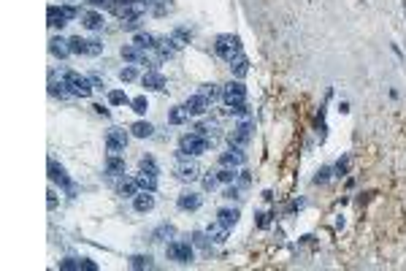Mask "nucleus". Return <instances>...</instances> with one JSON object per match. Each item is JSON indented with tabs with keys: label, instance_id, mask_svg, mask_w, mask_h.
Here are the masks:
<instances>
[{
	"label": "nucleus",
	"instance_id": "29",
	"mask_svg": "<svg viewBox=\"0 0 406 271\" xmlns=\"http://www.w3.org/2000/svg\"><path fill=\"white\" fill-rule=\"evenodd\" d=\"M157 41H160V38H155L152 33H138V36L133 38V44H135L138 49H155Z\"/></svg>",
	"mask_w": 406,
	"mask_h": 271
},
{
	"label": "nucleus",
	"instance_id": "44",
	"mask_svg": "<svg viewBox=\"0 0 406 271\" xmlns=\"http://www.w3.org/2000/svg\"><path fill=\"white\" fill-rule=\"evenodd\" d=\"M225 198H241V187H238V184L227 187V190H225Z\"/></svg>",
	"mask_w": 406,
	"mask_h": 271
},
{
	"label": "nucleus",
	"instance_id": "6",
	"mask_svg": "<svg viewBox=\"0 0 406 271\" xmlns=\"http://www.w3.org/2000/svg\"><path fill=\"white\" fill-rule=\"evenodd\" d=\"M165 255H168L171 260H176V263H192V258H195V252H192V244L190 242H168V247H165Z\"/></svg>",
	"mask_w": 406,
	"mask_h": 271
},
{
	"label": "nucleus",
	"instance_id": "28",
	"mask_svg": "<svg viewBox=\"0 0 406 271\" xmlns=\"http://www.w3.org/2000/svg\"><path fill=\"white\" fill-rule=\"evenodd\" d=\"M217 217H220V223L225 225V228H233V225L238 223V209H220Z\"/></svg>",
	"mask_w": 406,
	"mask_h": 271
},
{
	"label": "nucleus",
	"instance_id": "42",
	"mask_svg": "<svg viewBox=\"0 0 406 271\" xmlns=\"http://www.w3.org/2000/svg\"><path fill=\"white\" fill-rule=\"evenodd\" d=\"M217 182H220V177H217V174H209V177H203V187H206V190H214V187H217Z\"/></svg>",
	"mask_w": 406,
	"mask_h": 271
},
{
	"label": "nucleus",
	"instance_id": "48",
	"mask_svg": "<svg viewBox=\"0 0 406 271\" xmlns=\"http://www.w3.org/2000/svg\"><path fill=\"white\" fill-rule=\"evenodd\" d=\"M90 79H92V84H95L98 90H103V87H106V84H103V79H100V76H90Z\"/></svg>",
	"mask_w": 406,
	"mask_h": 271
},
{
	"label": "nucleus",
	"instance_id": "37",
	"mask_svg": "<svg viewBox=\"0 0 406 271\" xmlns=\"http://www.w3.org/2000/svg\"><path fill=\"white\" fill-rule=\"evenodd\" d=\"M217 177H220V182H236L238 174H236V168H225V165H222V171L217 174Z\"/></svg>",
	"mask_w": 406,
	"mask_h": 271
},
{
	"label": "nucleus",
	"instance_id": "8",
	"mask_svg": "<svg viewBox=\"0 0 406 271\" xmlns=\"http://www.w3.org/2000/svg\"><path fill=\"white\" fill-rule=\"evenodd\" d=\"M252 130H255L252 119H244L241 125H236V130H233V133L227 136L230 147H247V144H249V138H252Z\"/></svg>",
	"mask_w": 406,
	"mask_h": 271
},
{
	"label": "nucleus",
	"instance_id": "33",
	"mask_svg": "<svg viewBox=\"0 0 406 271\" xmlns=\"http://www.w3.org/2000/svg\"><path fill=\"white\" fill-rule=\"evenodd\" d=\"M130 269H152V258L149 255H133L130 258Z\"/></svg>",
	"mask_w": 406,
	"mask_h": 271
},
{
	"label": "nucleus",
	"instance_id": "26",
	"mask_svg": "<svg viewBox=\"0 0 406 271\" xmlns=\"http://www.w3.org/2000/svg\"><path fill=\"white\" fill-rule=\"evenodd\" d=\"M138 182L135 179H122V184H119V195L122 198H135L138 195Z\"/></svg>",
	"mask_w": 406,
	"mask_h": 271
},
{
	"label": "nucleus",
	"instance_id": "11",
	"mask_svg": "<svg viewBox=\"0 0 406 271\" xmlns=\"http://www.w3.org/2000/svg\"><path fill=\"white\" fill-rule=\"evenodd\" d=\"M184 109H187V114H190V117H201V114H206V112L211 109V103L203 98L201 92H195L192 98L184 100Z\"/></svg>",
	"mask_w": 406,
	"mask_h": 271
},
{
	"label": "nucleus",
	"instance_id": "45",
	"mask_svg": "<svg viewBox=\"0 0 406 271\" xmlns=\"http://www.w3.org/2000/svg\"><path fill=\"white\" fill-rule=\"evenodd\" d=\"M81 269H84V271H95V269H98V266H95L90 258H81Z\"/></svg>",
	"mask_w": 406,
	"mask_h": 271
},
{
	"label": "nucleus",
	"instance_id": "3",
	"mask_svg": "<svg viewBox=\"0 0 406 271\" xmlns=\"http://www.w3.org/2000/svg\"><path fill=\"white\" fill-rule=\"evenodd\" d=\"M68 46H70V54H87V57H98L103 52V41L100 38L73 36V38H68Z\"/></svg>",
	"mask_w": 406,
	"mask_h": 271
},
{
	"label": "nucleus",
	"instance_id": "27",
	"mask_svg": "<svg viewBox=\"0 0 406 271\" xmlns=\"http://www.w3.org/2000/svg\"><path fill=\"white\" fill-rule=\"evenodd\" d=\"M227 230H230V228H225L222 223H217V225H209V230H206V233H209V239H211V242L222 244V242L227 239Z\"/></svg>",
	"mask_w": 406,
	"mask_h": 271
},
{
	"label": "nucleus",
	"instance_id": "5",
	"mask_svg": "<svg viewBox=\"0 0 406 271\" xmlns=\"http://www.w3.org/2000/svg\"><path fill=\"white\" fill-rule=\"evenodd\" d=\"M79 14L81 11L76 6H49L46 19H49V24H52V27H63V24H68L70 19H76Z\"/></svg>",
	"mask_w": 406,
	"mask_h": 271
},
{
	"label": "nucleus",
	"instance_id": "15",
	"mask_svg": "<svg viewBox=\"0 0 406 271\" xmlns=\"http://www.w3.org/2000/svg\"><path fill=\"white\" fill-rule=\"evenodd\" d=\"M133 209L135 212H152V209H155V195L149 193V190H141L138 195H135V201H133Z\"/></svg>",
	"mask_w": 406,
	"mask_h": 271
},
{
	"label": "nucleus",
	"instance_id": "20",
	"mask_svg": "<svg viewBox=\"0 0 406 271\" xmlns=\"http://www.w3.org/2000/svg\"><path fill=\"white\" fill-rule=\"evenodd\" d=\"M122 60H128V63H144L146 60V54H144V49H138L135 44H130V46H122Z\"/></svg>",
	"mask_w": 406,
	"mask_h": 271
},
{
	"label": "nucleus",
	"instance_id": "9",
	"mask_svg": "<svg viewBox=\"0 0 406 271\" xmlns=\"http://www.w3.org/2000/svg\"><path fill=\"white\" fill-rule=\"evenodd\" d=\"M222 100H225L227 106H233V103H244L247 100V87H244L241 82H230L222 87Z\"/></svg>",
	"mask_w": 406,
	"mask_h": 271
},
{
	"label": "nucleus",
	"instance_id": "43",
	"mask_svg": "<svg viewBox=\"0 0 406 271\" xmlns=\"http://www.w3.org/2000/svg\"><path fill=\"white\" fill-rule=\"evenodd\" d=\"M90 3H92V6H103V8H116L119 6L116 0H90Z\"/></svg>",
	"mask_w": 406,
	"mask_h": 271
},
{
	"label": "nucleus",
	"instance_id": "22",
	"mask_svg": "<svg viewBox=\"0 0 406 271\" xmlns=\"http://www.w3.org/2000/svg\"><path fill=\"white\" fill-rule=\"evenodd\" d=\"M171 41H174V46L176 49H181V46H187V44H190V38H192V30L190 27H176L174 33H171Z\"/></svg>",
	"mask_w": 406,
	"mask_h": 271
},
{
	"label": "nucleus",
	"instance_id": "35",
	"mask_svg": "<svg viewBox=\"0 0 406 271\" xmlns=\"http://www.w3.org/2000/svg\"><path fill=\"white\" fill-rule=\"evenodd\" d=\"M109 103H114V106H122V103H130V98L122 90H114V92H109Z\"/></svg>",
	"mask_w": 406,
	"mask_h": 271
},
{
	"label": "nucleus",
	"instance_id": "31",
	"mask_svg": "<svg viewBox=\"0 0 406 271\" xmlns=\"http://www.w3.org/2000/svg\"><path fill=\"white\" fill-rule=\"evenodd\" d=\"M187 119H190V114H187L184 106H176L174 112L168 114V122H171V125H181V122H187Z\"/></svg>",
	"mask_w": 406,
	"mask_h": 271
},
{
	"label": "nucleus",
	"instance_id": "7",
	"mask_svg": "<svg viewBox=\"0 0 406 271\" xmlns=\"http://www.w3.org/2000/svg\"><path fill=\"white\" fill-rule=\"evenodd\" d=\"M125 147H128V130L111 128L109 133H106V149H109V155H122Z\"/></svg>",
	"mask_w": 406,
	"mask_h": 271
},
{
	"label": "nucleus",
	"instance_id": "30",
	"mask_svg": "<svg viewBox=\"0 0 406 271\" xmlns=\"http://www.w3.org/2000/svg\"><path fill=\"white\" fill-rule=\"evenodd\" d=\"M225 114H230V117H244V119H249V106H247V100H244V103H233V106H227V109H225Z\"/></svg>",
	"mask_w": 406,
	"mask_h": 271
},
{
	"label": "nucleus",
	"instance_id": "19",
	"mask_svg": "<svg viewBox=\"0 0 406 271\" xmlns=\"http://www.w3.org/2000/svg\"><path fill=\"white\" fill-rule=\"evenodd\" d=\"M174 236H176V228H174V225L162 223V225H157V228L152 230V242H168V239H174Z\"/></svg>",
	"mask_w": 406,
	"mask_h": 271
},
{
	"label": "nucleus",
	"instance_id": "21",
	"mask_svg": "<svg viewBox=\"0 0 406 271\" xmlns=\"http://www.w3.org/2000/svg\"><path fill=\"white\" fill-rule=\"evenodd\" d=\"M230 71H233V76L244 79V76H247V73H249V60L244 57V54H238V57H233V60H230Z\"/></svg>",
	"mask_w": 406,
	"mask_h": 271
},
{
	"label": "nucleus",
	"instance_id": "10",
	"mask_svg": "<svg viewBox=\"0 0 406 271\" xmlns=\"http://www.w3.org/2000/svg\"><path fill=\"white\" fill-rule=\"evenodd\" d=\"M174 174H176V179H181V182H195V179L201 177V168H198V163H192V160H179V163L174 165Z\"/></svg>",
	"mask_w": 406,
	"mask_h": 271
},
{
	"label": "nucleus",
	"instance_id": "1",
	"mask_svg": "<svg viewBox=\"0 0 406 271\" xmlns=\"http://www.w3.org/2000/svg\"><path fill=\"white\" fill-rule=\"evenodd\" d=\"M211 149V138L209 136H201V133H187L181 136L179 141V158H187V155H203Z\"/></svg>",
	"mask_w": 406,
	"mask_h": 271
},
{
	"label": "nucleus",
	"instance_id": "12",
	"mask_svg": "<svg viewBox=\"0 0 406 271\" xmlns=\"http://www.w3.org/2000/svg\"><path fill=\"white\" fill-rule=\"evenodd\" d=\"M244 160H247L244 147H230L227 152L220 155V165H225V168H238V165H244Z\"/></svg>",
	"mask_w": 406,
	"mask_h": 271
},
{
	"label": "nucleus",
	"instance_id": "32",
	"mask_svg": "<svg viewBox=\"0 0 406 271\" xmlns=\"http://www.w3.org/2000/svg\"><path fill=\"white\" fill-rule=\"evenodd\" d=\"M198 92H201L203 98L209 100V103H214V100H217V98H220V95H222V90H217V84H203V87L198 90Z\"/></svg>",
	"mask_w": 406,
	"mask_h": 271
},
{
	"label": "nucleus",
	"instance_id": "40",
	"mask_svg": "<svg viewBox=\"0 0 406 271\" xmlns=\"http://www.w3.org/2000/svg\"><path fill=\"white\" fill-rule=\"evenodd\" d=\"M135 76H138V73H135L133 65H128V68H122V71H119V79H122V82H133Z\"/></svg>",
	"mask_w": 406,
	"mask_h": 271
},
{
	"label": "nucleus",
	"instance_id": "4",
	"mask_svg": "<svg viewBox=\"0 0 406 271\" xmlns=\"http://www.w3.org/2000/svg\"><path fill=\"white\" fill-rule=\"evenodd\" d=\"M214 49H217V54H220L222 60H227V63H230L233 57H238V54H241V38H238V36H217Z\"/></svg>",
	"mask_w": 406,
	"mask_h": 271
},
{
	"label": "nucleus",
	"instance_id": "39",
	"mask_svg": "<svg viewBox=\"0 0 406 271\" xmlns=\"http://www.w3.org/2000/svg\"><path fill=\"white\" fill-rule=\"evenodd\" d=\"M141 171H149V174H160V168H157V163L152 158H141Z\"/></svg>",
	"mask_w": 406,
	"mask_h": 271
},
{
	"label": "nucleus",
	"instance_id": "34",
	"mask_svg": "<svg viewBox=\"0 0 406 271\" xmlns=\"http://www.w3.org/2000/svg\"><path fill=\"white\" fill-rule=\"evenodd\" d=\"M130 106H133L135 114H146V109H149V100H146V95H138V98L130 100Z\"/></svg>",
	"mask_w": 406,
	"mask_h": 271
},
{
	"label": "nucleus",
	"instance_id": "18",
	"mask_svg": "<svg viewBox=\"0 0 406 271\" xmlns=\"http://www.w3.org/2000/svg\"><path fill=\"white\" fill-rule=\"evenodd\" d=\"M106 174L109 177H125V160L119 155H109V160H106Z\"/></svg>",
	"mask_w": 406,
	"mask_h": 271
},
{
	"label": "nucleus",
	"instance_id": "38",
	"mask_svg": "<svg viewBox=\"0 0 406 271\" xmlns=\"http://www.w3.org/2000/svg\"><path fill=\"white\" fill-rule=\"evenodd\" d=\"M192 244H195V247H209V233H201V230H195V233H192Z\"/></svg>",
	"mask_w": 406,
	"mask_h": 271
},
{
	"label": "nucleus",
	"instance_id": "24",
	"mask_svg": "<svg viewBox=\"0 0 406 271\" xmlns=\"http://www.w3.org/2000/svg\"><path fill=\"white\" fill-rule=\"evenodd\" d=\"M135 182H138V187H141V190H149V193H155V190H157V174L141 171L138 177H135Z\"/></svg>",
	"mask_w": 406,
	"mask_h": 271
},
{
	"label": "nucleus",
	"instance_id": "14",
	"mask_svg": "<svg viewBox=\"0 0 406 271\" xmlns=\"http://www.w3.org/2000/svg\"><path fill=\"white\" fill-rule=\"evenodd\" d=\"M141 84H144L146 90H155V92H162V90L168 87V82H165V76L157 71H146L144 79H141Z\"/></svg>",
	"mask_w": 406,
	"mask_h": 271
},
{
	"label": "nucleus",
	"instance_id": "36",
	"mask_svg": "<svg viewBox=\"0 0 406 271\" xmlns=\"http://www.w3.org/2000/svg\"><path fill=\"white\" fill-rule=\"evenodd\" d=\"M60 269H63V271L81 269V258H65V260H60Z\"/></svg>",
	"mask_w": 406,
	"mask_h": 271
},
{
	"label": "nucleus",
	"instance_id": "13",
	"mask_svg": "<svg viewBox=\"0 0 406 271\" xmlns=\"http://www.w3.org/2000/svg\"><path fill=\"white\" fill-rule=\"evenodd\" d=\"M49 179H52V182H60L63 187H68V193H70V195L76 193L73 182L68 179V174H65L63 165H57V160H49Z\"/></svg>",
	"mask_w": 406,
	"mask_h": 271
},
{
	"label": "nucleus",
	"instance_id": "17",
	"mask_svg": "<svg viewBox=\"0 0 406 271\" xmlns=\"http://www.w3.org/2000/svg\"><path fill=\"white\" fill-rule=\"evenodd\" d=\"M201 195L198 193H190V190H187V193H181L179 195V209L181 212H195V209H201Z\"/></svg>",
	"mask_w": 406,
	"mask_h": 271
},
{
	"label": "nucleus",
	"instance_id": "23",
	"mask_svg": "<svg viewBox=\"0 0 406 271\" xmlns=\"http://www.w3.org/2000/svg\"><path fill=\"white\" fill-rule=\"evenodd\" d=\"M49 52L54 54V57H68L70 54V46H68V41H65V38H52V41H49Z\"/></svg>",
	"mask_w": 406,
	"mask_h": 271
},
{
	"label": "nucleus",
	"instance_id": "47",
	"mask_svg": "<svg viewBox=\"0 0 406 271\" xmlns=\"http://www.w3.org/2000/svg\"><path fill=\"white\" fill-rule=\"evenodd\" d=\"M49 209H54V206H57V195H54V190H49Z\"/></svg>",
	"mask_w": 406,
	"mask_h": 271
},
{
	"label": "nucleus",
	"instance_id": "41",
	"mask_svg": "<svg viewBox=\"0 0 406 271\" xmlns=\"http://www.w3.org/2000/svg\"><path fill=\"white\" fill-rule=\"evenodd\" d=\"M141 27V17H133V19H125L122 22V30H138Z\"/></svg>",
	"mask_w": 406,
	"mask_h": 271
},
{
	"label": "nucleus",
	"instance_id": "25",
	"mask_svg": "<svg viewBox=\"0 0 406 271\" xmlns=\"http://www.w3.org/2000/svg\"><path fill=\"white\" fill-rule=\"evenodd\" d=\"M130 133H133L135 138H149V136L155 133V128H152L149 122H144V119H138V122L130 125Z\"/></svg>",
	"mask_w": 406,
	"mask_h": 271
},
{
	"label": "nucleus",
	"instance_id": "46",
	"mask_svg": "<svg viewBox=\"0 0 406 271\" xmlns=\"http://www.w3.org/2000/svg\"><path fill=\"white\" fill-rule=\"evenodd\" d=\"M328 174H331V168H322V171H319L317 177H314V182H317V184H319V182H325V179H328Z\"/></svg>",
	"mask_w": 406,
	"mask_h": 271
},
{
	"label": "nucleus",
	"instance_id": "2",
	"mask_svg": "<svg viewBox=\"0 0 406 271\" xmlns=\"http://www.w3.org/2000/svg\"><path fill=\"white\" fill-rule=\"evenodd\" d=\"M63 84H65V90H68V95H73V98H90L92 95V79L90 76H81V73H76V71H68L63 76Z\"/></svg>",
	"mask_w": 406,
	"mask_h": 271
},
{
	"label": "nucleus",
	"instance_id": "16",
	"mask_svg": "<svg viewBox=\"0 0 406 271\" xmlns=\"http://www.w3.org/2000/svg\"><path fill=\"white\" fill-rule=\"evenodd\" d=\"M79 19H81V24L87 30H103V14H98V11H81L79 14Z\"/></svg>",
	"mask_w": 406,
	"mask_h": 271
}]
</instances>
